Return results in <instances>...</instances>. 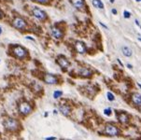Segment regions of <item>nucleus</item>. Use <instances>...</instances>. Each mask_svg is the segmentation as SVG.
I'll list each match as a JSON object with an SVG mask.
<instances>
[{"label":"nucleus","instance_id":"1","mask_svg":"<svg viewBox=\"0 0 141 140\" xmlns=\"http://www.w3.org/2000/svg\"><path fill=\"white\" fill-rule=\"evenodd\" d=\"M3 125L7 131L10 132V133L17 132L20 129V122L18 120L14 119V118H8L7 120H5Z\"/></svg>","mask_w":141,"mask_h":140},{"label":"nucleus","instance_id":"2","mask_svg":"<svg viewBox=\"0 0 141 140\" xmlns=\"http://www.w3.org/2000/svg\"><path fill=\"white\" fill-rule=\"evenodd\" d=\"M11 54L19 60H25L28 57L27 50L20 45H14L11 48Z\"/></svg>","mask_w":141,"mask_h":140},{"label":"nucleus","instance_id":"3","mask_svg":"<svg viewBox=\"0 0 141 140\" xmlns=\"http://www.w3.org/2000/svg\"><path fill=\"white\" fill-rule=\"evenodd\" d=\"M18 109H19L20 114H21V115H24V116H27V115H29L30 113H32V111H33V107H32V105H31L29 102L24 101V102H21V104H19Z\"/></svg>","mask_w":141,"mask_h":140},{"label":"nucleus","instance_id":"4","mask_svg":"<svg viewBox=\"0 0 141 140\" xmlns=\"http://www.w3.org/2000/svg\"><path fill=\"white\" fill-rule=\"evenodd\" d=\"M12 26L17 30L24 31L27 28V22L21 17H15L12 21Z\"/></svg>","mask_w":141,"mask_h":140},{"label":"nucleus","instance_id":"5","mask_svg":"<svg viewBox=\"0 0 141 140\" xmlns=\"http://www.w3.org/2000/svg\"><path fill=\"white\" fill-rule=\"evenodd\" d=\"M32 14H33V16L37 19V21H44L48 18L47 13L44 10L40 9L39 8H34V9H32Z\"/></svg>","mask_w":141,"mask_h":140},{"label":"nucleus","instance_id":"6","mask_svg":"<svg viewBox=\"0 0 141 140\" xmlns=\"http://www.w3.org/2000/svg\"><path fill=\"white\" fill-rule=\"evenodd\" d=\"M105 134L109 136H117L120 134V130L113 124H107L105 127Z\"/></svg>","mask_w":141,"mask_h":140},{"label":"nucleus","instance_id":"7","mask_svg":"<svg viewBox=\"0 0 141 140\" xmlns=\"http://www.w3.org/2000/svg\"><path fill=\"white\" fill-rule=\"evenodd\" d=\"M50 32H51L52 37L53 38H55V39H61L64 37V31L62 30L60 27H58L57 25L52 26L51 29H50Z\"/></svg>","mask_w":141,"mask_h":140},{"label":"nucleus","instance_id":"8","mask_svg":"<svg viewBox=\"0 0 141 140\" xmlns=\"http://www.w3.org/2000/svg\"><path fill=\"white\" fill-rule=\"evenodd\" d=\"M44 81L47 84H50V85H53V84H58L59 83V79L57 78V76L55 75H52V74L47 73L44 75Z\"/></svg>","mask_w":141,"mask_h":140},{"label":"nucleus","instance_id":"9","mask_svg":"<svg viewBox=\"0 0 141 140\" xmlns=\"http://www.w3.org/2000/svg\"><path fill=\"white\" fill-rule=\"evenodd\" d=\"M56 62H57V64L60 65V67H62L63 69H66V68L69 66V64H70L69 61L64 57V55H60V56L56 59Z\"/></svg>","mask_w":141,"mask_h":140},{"label":"nucleus","instance_id":"10","mask_svg":"<svg viewBox=\"0 0 141 140\" xmlns=\"http://www.w3.org/2000/svg\"><path fill=\"white\" fill-rule=\"evenodd\" d=\"M58 110L60 113H62L64 116H69L71 113V107L68 105H64V104H61L58 107Z\"/></svg>","mask_w":141,"mask_h":140},{"label":"nucleus","instance_id":"11","mask_svg":"<svg viewBox=\"0 0 141 140\" xmlns=\"http://www.w3.org/2000/svg\"><path fill=\"white\" fill-rule=\"evenodd\" d=\"M75 49L80 54H84L87 51V48H86V45L81 41H77L75 43Z\"/></svg>","mask_w":141,"mask_h":140},{"label":"nucleus","instance_id":"12","mask_svg":"<svg viewBox=\"0 0 141 140\" xmlns=\"http://www.w3.org/2000/svg\"><path fill=\"white\" fill-rule=\"evenodd\" d=\"M79 74L82 78H91L92 76V71L87 67H82V68H80Z\"/></svg>","mask_w":141,"mask_h":140},{"label":"nucleus","instance_id":"13","mask_svg":"<svg viewBox=\"0 0 141 140\" xmlns=\"http://www.w3.org/2000/svg\"><path fill=\"white\" fill-rule=\"evenodd\" d=\"M70 2L73 5V7H75L78 9L82 10L85 8V2H84V0H70Z\"/></svg>","mask_w":141,"mask_h":140},{"label":"nucleus","instance_id":"14","mask_svg":"<svg viewBox=\"0 0 141 140\" xmlns=\"http://www.w3.org/2000/svg\"><path fill=\"white\" fill-rule=\"evenodd\" d=\"M118 120H119V122H122V123H127L129 122V116L124 112H122V113H119L118 115Z\"/></svg>","mask_w":141,"mask_h":140},{"label":"nucleus","instance_id":"15","mask_svg":"<svg viewBox=\"0 0 141 140\" xmlns=\"http://www.w3.org/2000/svg\"><path fill=\"white\" fill-rule=\"evenodd\" d=\"M132 101L133 103L135 104L136 106H141V95H139V94H134V95H132Z\"/></svg>","mask_w":141,"mask_h":140},{"label":"nucleus","instance_id":"16","mask_svg":"<svg viewBox=\"0 0 141 140\" xmlns=\"http://www.w3.org/2000/svg\"><path fill=\"white\" fill-rule=\"evenodd\" d=\"M122 52H123V55L124 56H126V57H130V56H132V50L130 49V48H128V47H123L122 48Z\"/></svg>","mask_w":141,"mask_h":140},{"label":"nucleus","instance_id":"17","mask_svg":"<svg viewBox=\"0 0 141 140\" xmlns=\"http://www.w3.org/2000/svg\"><path fill=\"white\" fill-rule=\"evenodd\" d=\"M92 5H93V7L97 8V9H104V4H103L101 0H92Z\"/></svg>","mask_w":141,"mask_h":140},{"label":"nucleus","instance_id":"18","mask_svg":"<svg viewBox=\"0 0 141 140\" xmlns=\"http://www.w3.org/2000/svg\"><path fill=\"white\" fill-rule=\"evenodd\" d=\"M63 95V91H54V92H53V95H52V96H53V98L54 99H58V98H60Z\"/></svg>","mask_w":141,"mask_h":140},{"label":"nucleus","instance_id":"19","mask_svg":"<svg viewBox=\"0 0 141 140\" xmlns=\"http://www.w3.org/2000/svg\"><path fill=\"white\" fill-rule=\"evenodd\" d=\"M107 99L109 101H114V99H115V97H114V95L111 94L110 91H108L107 94Z\"/></svg>","mask_w":141,"mask_h":140},{"label":"nucleus","instance_id":"20","mask_svg":"<svg viewBox=\"0 0 141 140\" xmlns=\"http://www.w3.org/2000/svg\"><path fill=\"white\" fill-rule=\"evenodd\" d=\"M111 112H112V111H111L110 108H106V109L104 110V114L106 116H110L111 115Z\"/></svg>","mask_w":141,"mask_h":140},{"label":"nucleus","instance_id":"21","mask_svg":"<svg viewBox=\"0 0 141 140\" xmlns=\"http://www.w3.org/2000/svg\"><path fill=\"white\" fill-rule=\"evenodd\" d=\"M35 1L37 2V3H39V4H43V5H45V4L49 3L50 0H35Z\"/></svg>","mask_w":141,"mask_h":140},{"label":"nucleus","instance_id":"22","mask_svg":"<svg viewBox=\"0 0 141 140\" xmlns=\"http://www.w3.org/2000/svg\"><path fill=\"white\" fill-rule=\"evenodd\" d=\"M123 16H124V18H126V19H128V18H130L131 17V13L129 12V11H123Z\"/></svg>","mask_w":141,"mask_h":140},{"label":"nucleus","instance_id":"23","mask_svg":"<svg viewBox=\"0 0 141 140\" xmlns=\"http://www.w3.org/2000/svg\"><path fill=\"white\" fill-rule=\"evenodd\" d=\"M25 38H26V39H28V40H32V41H35L34 37H29V36H26V37H25Z\"/></svg>","mask_w":141,"mask_h":140},{"label":"nucleus","instance_id":"24","mask_svg":"<svg viewBox=\"0 0 141 140\" xmlns=\"http://www.w3.org/2000/svg\"><path fill=\"white\" fill-rule=\"evenodd\" d=\"M45 139H46V140H54V139H56V137H54V136H50V137H46Z\"/></svg>","mask_w":141,"mask_h":140},{"label":"nucleus","instance_id":"25","mask_svg":"<svg viewBox=\"0 0 141 140\" xmlns=\"http://www.w3.org/2000/svg\"><path fill=\"white\" fill-rule=\"evenodd\" d=\"M3 17H4V13H3V11L0 9V20H1V19H3Z\"/></svg>","mask_w":141,"mask_h":140},{"label":"nucleus","instance_id":"26","mask_svg":"<svg viewBox=\"0 0 141 140\" xmlns=\"http://www.w3.org/2000/svg\"><path fill=\"white\" fill-rule=\"evenodd\" d=\"M135 24H136V25H138V26H139V27L141 28V25H140V22H139V21H138V20H135Z\"/></svg>","mask_w":141,"mask_h":140},{"label":"nucleus","instance_id":"27","mask_svg":"<svg viewBox=\"0 0 141 140\" xmlns=\"http://www.w3.org/2000/svg\"><path fill=\"white\" fill-rule=\"evenodd\" d=\"M112 13H113V14H117V10L115 9H112Z\"/></svg>","mask_w":141,"mask_h":140},{"label":"nucleus","instance_id":"28","mask_svg":"<svg viewBox=\"0 0 141 140\" xmlns=\"http://www.w3.org/2000/svg\"><path fill=\"white\" fill-rule=\"evenodd\" d=\"M99 24H100V25H101L102 26H103V27H105V28H107V26H106V25H105L104 24H103V22H99Z\"/></svg>","mask_w":141,"mask_h":140},{"label":"nucleus","instance_id":"29","mask_svg":"<svg viewBox=\"0 0 141 140\" xmlns=\"http://www.w3.org/2000/svg\"><path fill=\"white\" fill-rule=\"evenodd\" d=\"M127 66H128V68H130V69H132V65H131L130 64H127Z\"/></svg>","mask_w":141,"mask_h":140},{"label":"nucleus","instance_id":"30","mask_svg":"<svg viewBox=\"0 0 141 140\" xmlns=\"http://www.w3.org/2000/svg\"><path fill=\"white\" fill-rule=\"evenodd\" d=\"M48 115H49V114H48V112H45V114H44V117H48Z\"/></svg>","mask_w":141,"mask_h":140},{"label":"nucleus","instance_id":"31","mask_svg":"<svg viewBox=\"0 0 141 140\" xmlns=\"http://www.w3.org/2000/svg\"><path fill=\"white\" fill-rule=\"evenodd\" d=\"M1 34H2V27L0 26V35H1Z\"/></svg>","mask_w":141,"mask_h":140},{"label":"nucleus","instance_id":"32","mask_svg":"<svg viewBox=\"0 0 141 140\" xmlns=\"http://www.w3.org/2000/svg\"><path fill=\"white\" fill-rule=\"evenodd\" d=\"M53 114H57V110H53Z\"/></svg>","mask_w":141,"mask_h":140},{"label":"nucleus","instance_id":"33","mask_svg":"<svg viewBox=\"0 0 141 140\" xmlns=\"http://www.w3.org/2000/svg\"><path fill=\"white\" fill-rule=\"evenodd\" d=\"M137 85H138V87H139V88H140V89H141V84H139V83H138Z\"/></svg>","mask_w":141,"mask_h":140},{"label":"nucleus","instance_id":"34","mask_svg":"<svg viewBox=\"0 0 141 140\" xmlns=\"http://www.w3.org/2000/svg\"><path fill=\"white\" fill-rule=\"evenodd\" d=\"M110 3H114V0H110Z\"/></svg>","mask_w":141,"mask_h":140},{"label":"nucleus","instance_id":"35","mask_svg":"<svg viewBox=\"0 0 141 140\" xmlns=\"http://www.w3.org/2000/svg\"><path fill=\"white\" fill-rule=\"evenodd\" d=\"M138 40H140L141 41V37H138Z\"/></svg>","mask_w":141,"mask_h":140},{"label":"nucleus","instance_id":"36","mask_svg":"<svg viewBox=\"0 0 141 140\" xmlns=\"http://www.w3.org/2000/svg\"><path fill=\"white\" fill-rule=\"evenodd\" d=\"M135 1H137V2H139V1H141V0H135Z\"/></svg>","mask_w":141,"mask_h":140}]
</instances>
